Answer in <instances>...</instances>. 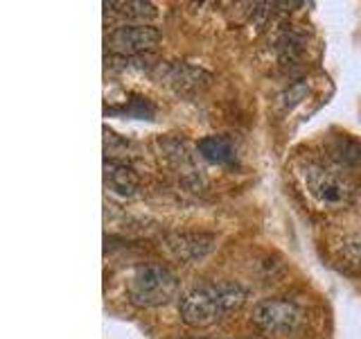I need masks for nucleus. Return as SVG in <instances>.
Returning <instances> with one entry per match:
<instances>
[{"label":"nucleus","mask_w":361,"mask_h":339,"mask_svg":"<svg viewBox=\"0 0 361 339\" xmlns=\"http://www.w3.org/2000/svg\"><path fill=\"white\" fill-rule=\"evenodd\" d=\"M246 303V290L237 282H203L180 297L178 314L192 328H206Z\"/></svg>","instance_id":"obj_1"},{"label":"nucleus","mask_w":361,"mask_h":339,"mask_svg":"<svg viewBox=\"0 0 361 339\" xmlns=\"http://www.w3.org/2000/svg\"><path fill=\"white\" fill-rule=\"evenodd\" d=\"M178 292V280L158 263L138 265L127 280V297L138 308H158L169 303Z\"/></svg>","instance_id":"obj_2"},{"label":"nucleus","mask_w":361,"mask_h":339,"mask_svg":"<svg viewBox=\"0 0 361 339\" xmlns=\"http://www.w3.org/2000/svg\"><path fill=\"white\" fill-rule=\"evenodd\" d=\"M300 177L307 192L321 206H341L355 195V186L350 184V179L334 167H325L323 163L307 161Z\"/></svg>","instance_id":"obj_3"},{"label":"nucleus","mask_w":361,"mask_h":339,"mask_svg":"<svg viewBox=\"0 0 361 339\" xmlns=\"http://www.w3.org/2000/svg\"><path fill=\"white\" fill-rule=\"evenodd\" d=\"M253 323L267 333L278 335H291L298 333L305 323V312L298 303L289 299H267L255 305L253 310Z\"/></svg>","instance_id":"obj_4"},{"label":"nucleus","mask_w":361,"mask_h":339,"mask_svg":"<svg viewBox=\"0 0 361 339\" xmlns=\"http://www.w3.org/2000/svg\"><path fill=\"white\" fill-rule=\"evenodd\" d=\"M161 41V32L152 25H120L106 37V48L120 54H138L154 50Z\"/></svg>","instance_id":"obj_5"},{"label":"nucleus","mask_w":361,"mask_h":339,"mask_svg":"<svg viewBox=\"0 0 361 339\" xmlns=\"http://www.w3.org/2000/svg\"><path fill=\"white\" fill-rule=\"evenodd\" d=\"M167 251L174 258L183 260V263H192V260H199L206 254H210V249L214 246V240L210 235H190V233H180L167 237Z\"/></svg>","instance_id":"obj_6"},{"label":"nucleus","mask_w":361,"mask_h":339,"mask_svg":"<svg viewBox=\"0 0 361 339\" xmlns=\"http://www.w3.org/2000/svg\"><path fill=\"white\" fill-rule=\"evenodd\" d=\"M199 152L206 161L214 165L231 167L237 163V150L228 136H217V133L206 136V138L199 141Z\"/></svg>","instance_id":"obj_7"},{"label":"nucleus","mask_w":361,"mask_h":339,"mask_svg":"<svg viewBox=\"0 0 361 339\" xmlns=\"http://www.w3.org/2000/svg\"><path fill=\"white\" fill-rule=\"evenodd\" d=\"M106 186L118 192L122 197H131L135 188H138V177H135L133 170L127 163H116L111 161L106 163Z\"/></svg>","instance_id":"obj_8"},{"label":"nucleus","mask_w":361,"mask_h":339,"mask_svg":"<svg viewBox=\"0 0 361 339\" xmlns=\"http://www.w3.org/2000/svg\"><path fill=\"white\" fill-rule=\"evenodd\" d=\"M104 7L111 14L131 20V25H145V20H152L158 14L152 3H104Z\"/></svg>","instance_id":"obj_9"}]
</instances>
